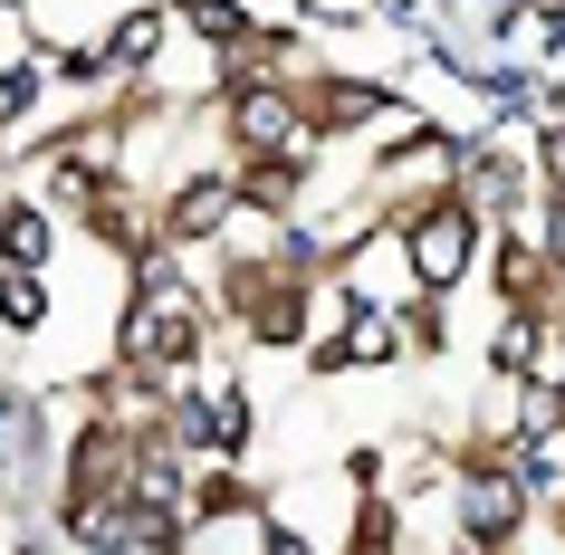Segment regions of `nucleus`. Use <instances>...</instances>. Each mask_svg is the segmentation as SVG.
Masks as SVG:
<instances>
[{
	"instance_id": "1",
	"label": "nucleus",
	"mask_w": 565,
	"mask_h": 555,
	"mask_svg": "<svg viewBox=\"0 0 565 555\" xmlns=\"http://www.w3.org/2000/svg\"><path fill=\"white\" fill-rule=\"evenodd\" d=\"M413 268L450 288V278L470 268V211H450V202H441V211H422V221H413Z\"/></svg>"
},
{
	"instance_id": "2",
	"label": "nucleus",
	"mask_w": 565,
	"mask_h": 555,
	"mask_svg": "<svg viewBox=\"0 0 565 555\" xmlns=\"http://www.w3.org/2000/svg\"><path fill=\"white\" fill-rule=\"evenodd\" d=\"M239 135H249V145H288V135H298V116H288V96H239Z\"/></svg>"
},
{
	"instance_id": "3",
	"label": "nucleus",
	"mask_w": 565,
	"mask_h": 555,
	"mask_svg": "<svg viewBox=\"0 0 565 555\" xmlns=\"http://www.w3.org/2000/svg\"><path fill=\"white\" fill-rule=\"evenodd\" d=\"M0 249H10V268H39L49 259V221H39V211H10V221H0Z\"/></svg>"
},
{
	"instance_id": "4",
	"label": "nucleus",
	"mask_w": 565,
	"mask_h": 555,
	"mask_svg": "<svg viewBox=\"0 0 565 555\" xmlns=\"http://www.w3.org/2000/svg\"><path fill=\"white\" fill-rule=\"evenodd\" d=\"M0 317H10V325H39V278H30V268L0 288Z\"/></svg>"
}]
</instances>
